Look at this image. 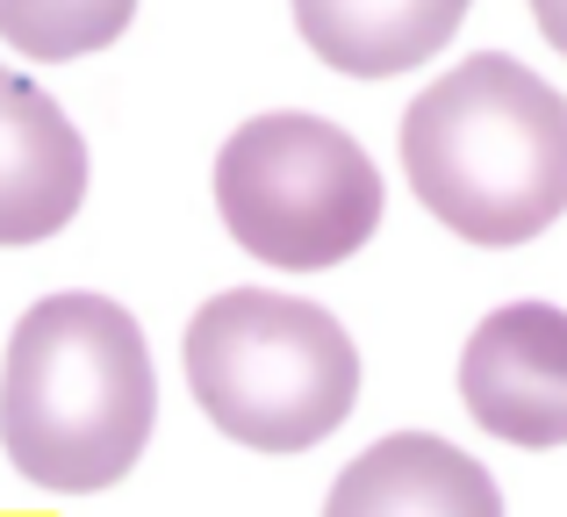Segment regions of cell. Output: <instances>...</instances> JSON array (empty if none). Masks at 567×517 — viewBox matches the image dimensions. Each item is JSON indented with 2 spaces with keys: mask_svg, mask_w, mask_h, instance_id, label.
<instances>
[{
  "mask_svg": "<svg viewBox=\"0 0 567 517\" xmlns=\"http://www.w3.org/2000/svg\"><path fill=\"white\" fill-rule=\"evenodd\" d=\"M402 180L453 238L511 252L567 216V94L511 51H474L402 115Z\"/></svg>",
  "mask_w": 567,
  "mask_h": 517,
  "instance_id": "cell-1",
  "label": "cell"
},
{
  "mask_svg": "<svg viewBox=\"0 0 567 517\" xmlns=\"http://www.w3.org/2000/svg\"><path fill=\"white\" fill-rule=\"evenodd\" d=\"M158 424V374L137 317L109 294H43L0 366V453L51 496L115 489Z\"/></svg>",
  "mask_w": 567,
  "mask_h": 517,
  "instance_id": "cell-2",
  "label": "cell"
},
{
  "mask_svg": "<svg viewBox=\"0 0 567 517\" xmlns=\"http://www.w3.org/2000/svg\"><path fill=\"white\" fill-rule=\"evenodd\" d=\"M202 417L245 453H309L360 403V345L323 302L223 288L181 338Z\"/></svg>",
  "mask_w": 567,
  "mask_h": 517,
  "instance_id": "cell-3",
  "label": "cell"
},
{
  "mask_svg": "<svg viewBox=\"0 0 567 517\" xmlns=\"http://www.w3.org/2000/svg\"><path fill=\"white\" fill-rule=\"evenodd\" d=\"M381 166L352 130L309 108H274L216 152V216L259 266L323 273L381 230Z\"/></svg>",
  "mask_w": 567,
  "mask_h": 517,
  "instance_id": "cell-4",
  "label": "cell"
},
{
  "mask_svg": "<svg viewBox=\"0 0 567 517\" xmlns=\"http://www.w3.org/2000/svg\"><path fill=\"white\" fill-rule=\"evenodd\" d=\"M460 403L488 438L525 453L567 446V309L503 302L460 352Z\"/></svg>",
  "mask_w": 567,
  "mask_h": 517,
  "instance_id": "cell-5",
  "label": "cell"
},
{
  "mask_svg": "<svg viewBox=\"0 0 567 517\" xmlns=\"http://www.w3.org/2000/svg\"><path fill=\"white\" fill-rule=\"evenodd\" d=\"M86 137L72 115L0 65V245H43L80 216L86 201Z\"/></svg>",
  "mask_w": 567,
  "mask_h": 517,
  "instance_id": "cell-6",
  "label": "cell"
},
{
  "mask_svg": "<svg viewBox=\"0 0 567 517\" xmlns=\"http://www.w3.org/2000/svg\"><path fill=\"white\" fill-rule=\"evenodd\" d=\"M323 517H503V489L474 453L431 432H395L331 482Z\"/></svg>",
  "mask_w": 567,
  "mask_h": 517,
  "instance_id": "cell-7",
  "label": "cell"
},
{
  "mask_svg": "<svg viewBox=\"0 0 567 517\" xmlns=\"http://www.w3.org/2000/svg\"><path fill=\"white\" fill-rule=\"evenodd\" d=\"M302 43L331 72L352 80H395L410 65H431L460 37L474 0H288Z\"/></svg>",
  "mask_w": 567,
  "mask_h": 517,
  "instance_id": "cell-8",
  "label": "cell"
},
{
  "mask_svg": "<svg viewBox=\"0 0 567 517\" xmlns=\"http://www.w3.org/2000/svg\"><path fill=\"white\" fill-rule=\"evenodd\" d=\"M130 14L137 0H0V37L37 65H72V58L109 51Z\"/></svg>",
  "mask_w": 567,
  "mask_h": 517,
  "instance_id": "cell-9",
  "label": "cell"
},
{
  "mask_svg": "<svg viewBox=\"0 0 567 517\" xmlns=\"http://www.w3.org/2000/svg\"><path fill=\"white\" fill-rule=\"evenodd\" d=\"M525 8H532V22H539V37L567 58V0H525Z\"/></svg>",
  "mask_w": 567,
  "mask_h": 517,
  "instance_id": "cell-10",
  "label": "cell"
}]
</instances>
